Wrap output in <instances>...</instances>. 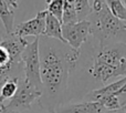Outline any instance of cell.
Segmentation results:
<instances>
[{
  "label": "cell",
  "instance_id": "obj_3",
  "mask_svg": "<svg viewBox=\"0 0 126 113\" xmlns=\"http://www.w3.org/2000/svg\"><path fill=\"white\" fill-rule=\"evenodd\" d=\"M87 20L91 23V36L97 46L110 43H126V21L120 20L105 4L100 11H92Z\"/></svg>",
  "mask_w": 126,
  "mask_h": 113
},
{
  "label": "cell",
  "instance_id": "obj_22",
  "mask_svg": "<svg viewBox=\"0 0 126 113\" xmlns=\"http://www.w3.org/2000/svg\"><path fill=\"white\" fill-rule=\"evenodd\" d=\"M103 113H123V110H122V107L120 109H116V110H105Z\"/></svg>",
  "mask_w": 126,
  "mask_h": 113
},
{
  "label": "cell",
  "instance_id": "obj_17",
  "mask_svg": "<svg viewBox=\"0 0 126 113\" xmlns=\"http://www.w3.org/2000/svg\"><path fill=\"white\" fill-rule=\"evenodd\" d=\"M74 6H75V11L79 21L87 20L89 16L92 12V7L90 6L89 0H74Z\"/></svg>",
  "mask_w": 126,
  "mask_h": 113
},
{
  "label": "cell",
  "instance_id": "obj_21",
  "mask_svg": "<svg viewBox=\"0 0 126 113\" xmlns=\"http://www.w3.org/2000/svg\"><path fill=\"white\" fill-rule=\"evenodd\" d=\"M6 1H7V3L10 7H12V8H15V9L18 8V0H6Z\"/></svg>",
  "mask_w": 126,
  "mask_h": 113
},
{
  "label": "cell",
  "instance_id": "obj_19",
  "mask_svg": "<svg viewBox=\"0 0 126 113\" xmlns=\"http://www.w3.org/2000/svg\"><path fill=\"white\" fill-rule=\"evenodd\" d=\"M98 102L102 103V105L104 107L105 110H116V109H120L122 105H121L120 102V99L118 96L116 95H107L105 98H103L101 101Z\"/></svg>",
  "mask_w": 126,
  "mask_h": 113
},
{
  "label": "cell",
  "instance_id": "obj_9",
  "mask_svg": "<svg viewBox=\"0 0 126 113\" xmlns=\"http://www.w3.org/2000/svg\"><path fill=\"white\" fill-rule=\"evenodd\" d=\"M126 84V76H123L121 80L115 81V82H112L107 85H104L102 88H98V89L92 90L89 93L85 94L83 101H89V102H98L101 101L103 98L107 95H116L121 89Z\"/></svg>",
  "mask_w": 126,
  "mask_h": 113
},
{
  "label": "cell",
  "instance_id": "obj_10",
  "mask_svg": "<svg viewBox=\"0 0 126 113\" xmlns=\"http://www.w3.org/2000/svg\"><path fill=\"white\" fill-rule=\"evenodd\" d=\"M105 111L101 102H89L82 101L79 103L63 104L57 113H103Z\"/></svg>",
  "mask_w": 126,
  "mask_h": 113
},
{
  "label": "cell",
  "instance_id": "obj_14",
  "mask_svg": "<svg viewBox=\"0 0 126 113\" xmlns=\"http://www.w3.org/2000/svg\"><path fill=\"white\" fill-rule=\"evenodd\" d=\"M21 78H11L1 87L0 90V102L7 99H12L18 90V82Z\"/></svg>",
  "mask_w": 126,
  "mask_h": 113
},
{
  "label": "cell",
  "instance_id": "obj_8",
  "mask_svg": "<svg viewBox=\"0 0 126 113\" xmlns=\"http://www.w3.org/2000/svg\"><path fill=\"white\" fill-rule=\"evenodd\" d=\"M0 43L2 47L6 48V50L9 52L10 58L13 62L16 63H22L21 56L23 53L26 47L28 46L29 42L26 40V38L21 36L12 33H6L3 37H0Z\"/></svg>",
  "mask_w": 126,
  "mask_h": 113
},
{
  "label": "cell",
  "instance_id": "obj_15",
  "mask_svg": "<svg viewBox=\"0 0 126 113\" xmlns=\"http://www.w3.org/2000/svg\"><path fill=\"white\" fill-rule=\"evenodd\" d=\"M78 16H76L74 0H64V7H63V16H62V24L75 23L78 22Z\"/></svg>",
  "mask_w": 126,
  "mask_h": 113
},
{
  "label": "cell",
  "instance_id": "obj_7",
  "mask_svg": "<svg viewBox=\"0 0 126 113\" xmlns=\"http://www.w3.org/2000/svg\"><path fill=\"white\" fill-rule=\"evenodd\" d=\"M47 12H48L47 10L39 11L34 18L18 24L15 28L13 32L23 38L29 37V36H32V37L35 38L42 36L44 32V28H46Z\"/></svg>",
  "mask_w": 126,
  "mask_h": 113
},
{
  "label": "cell",
  "instance_id": "obj_20",
  "mask_svg": "<svg viewBox=\"0 0 126 113\" xmlns=\"http://www.w3.org/2000/svg\"><path fill=\"white\" fill-rule=\"evenodd\" d=\"M116 76H126V56L121 61V64L117 69Z\"/></svg>",
  "mask_w": 126,
  "mask_h": 113
},
{
  "label": "cell",
  "instance_id": "obj_13",
  "mask_svg": "<svg viewBox=\"0 0 126 113\" xmlns=\"http://www.w3.org/2000/svg\"><path fill=\"white\" fill-rule=\"evenodd\" d=\"M22 76H24L23 64L20 67H1L0 65V90L9 79L22 78Z\"/></svg>",
  "mask_w": 126,
  "mask_h": 113
},
{
  "label": "cell",
  "instance_id": "obj_12",
  "mask_svg": "<svg viewBox=\"0 0 126 113\" xmlns=\"http://www.w3.org/2000/svg\"><path fill=\"white\" fill-rule=\"evenodd\" d=\"M0 19H1L3 27L6 29V33H12L13 22H15V12L10 8L6 0H0Z\"/></svg>",
  "mask_w": 126,
  "mask_h": 113
},
{
  "label": "cell",
  "instance_id": "obj_24",
  "mask_svg": "<svg viewBox=\"0 0 126 113\" xmlns=\"http://www.w3.org/2000/svg\"><path fill=\"white\" fill-rule=\"evenodd\" d=\"M122 110H123V113H126V103L122 105Z\"/></svg>",
  "mask_w": 126,
  "mask_h": 113
},
{
  "label": "cell",
  "instance_id": "obj_6",
  "mask_svg": "<svg viewBox=\"0 0 126 113\" xmlns=\"http://www.w3.org/2000/svg\"><path fill=\"white\" fill-rule=\"evenodd\" d=\"M62 36L65 43L75 50H80L91 36V23L89 20H83L75 23L62 24Z\"/></svg>",
  "mask_w": 126,
  "mask_h": 113
},
{
  "label": "cell",
  "instance_id": "obj_18",
  "mask_svg": "<svg viewBox=\"0 0 126 113\" xmlns=\"http://www.w3.org/2000/svg\"><path fill=\"white\" fill-rule=\"evenodd\" d=\"M46 4H47L46 10L52 16H54L59 21L62 22L64 0H46Z\"/></svg>",
  "mask_w": 126,
  "mask_h": 113
},
{
  "label": "cell",
  "instance_id": "obj_2",
  "mask_svg": "<svg viewBox=\"0 0 126 113\" xmlns=\"http://www.w3.org/2000/svg\"><path fill=\"white\" fill-rule=\"evenodd\" d=\"M126 56V43L117 42L94 48L92 64L90 65L89 74L95 82L104 87L112 78H117V69L121 61Z\"/></svg>",
  "mask_w": 126,
  "mask_h": 113
},
{
  "label": "cell",
  "instance_id": "obj_23",
  "mask_svg": "<svg viewBox=\"0 0 126 113\" xmlns=\"http://www.w3.org/2000/svg\"><path fill=\"white\" fill-rule=\"evenodd\" d=\"M3 110H4V104L2 102H0V113H2Z\"/></svg>",
  "mask_w": 126,
  "mask_h": 113
},
{
  "label": "cell",
  "instance_id": "obj_5",
  "mask_svg": "<svg viewBox=\"0 0 126 113\" xmlns=\"http://www.w3.org/2000/svg\"><path fill=\"white\" fill-rule=\"evenodd\" d=\"M40 38L37 37L32 42L28 43L21 60L23 63L24 79L34 88L42 91V82L40 76V50H39Z\"/></svg>",
  "mask_w": 126,
  "mask_h": 113
},
{
  "label": "cell",
  "instance_id": "obj_25",
  "mask_svg": "<svg viewBox=\"0 0 126 113\" xmlns=\"http://www.w3.org/2000/svg\"><path fill=\"white\" fill-rule=\"evenodd\" d=\"M123 2H124V4H125V8H126V0H123Z\"/></svg>",
  "mask_w": 126,
  "mask_h": 113
},
{
  "label": "cell",
  "instance_id": "obj_4",
  "mask_svg": "<svg viewBox=\"0 0 126 113\" xmlns=\"http://www.w3.org/2000/svg\"><path fill=\"white\" fill-rule=\"evenodd\" d=\"M41 96V90L31 85L24 76H22L18 82L17 92L13 98L10 99V102L4 105V109L18 113H26L32 110V104L34 102H39Z\"/></svg>",
  "mask_w": 126,
  "mask_h": 113
},
{
  "label": "cell",
  "instance_id": "obj_16",
  "mask_svg": "<svg viewBox=\"0 0 126 113\" xmlns=\"http://www.w3.org/2000/svg\"><path fill=\"white\" fill-rule=\"evenodd\" d=\"M110 11L120 20L126 21V8L123 0H104Z\"/></svg>",
  "mask_w": 126,
  "mask_h": 113
},
{
  "label": "cell",
  "instance_id": "obj_1",
  "mask_svg": "<svg viewBox=\"0 0 126 113\" xmlns=\"http://www.w3.org/2000/svg\"><path fill=\"white\" fill-rule=\"evenodd\" d=\"M42 96L39 105L49 113H57L67 93L69 78L80 60V50L52 38L39 42Z\"/></svg>",
  "mask_w": 126,
  "mask_h": 113
},
{
  "label": "cell",
  "instance_id": "obj_11",
  "mask_svg": "<svg viewBox=\"0 0 126 113\" xmlns=\"http://www.w3.org/2000/svg\"><path fill=\"white\" fill-rule=\"evenodd\" d=\"M43 37L52 38V39L60 40L62 42H65L62 36V22L59 21L54 16L47 12L46 17V28H44Z\"/></svg>",
  "mask_w": 126,
  "mask_h": 113
}]
</instances>
